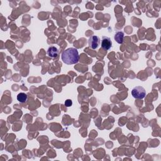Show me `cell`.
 Wrapping results in <instances>:
<instances>
[{
  "mask_svg": "<svg viewBox=\"0 0 161 161\" xmlns=\"http://www.w3.org/2000/svg\"><path fill=\"white\" fill-rule=\"evenodd\" d=\"M62 61L67 64L72 65L77 64L79 61V55L78 51L75 48H69L64 51L61 55Z\"/></svg>",
  "mask_w": 161,
  "mask_h": 161,
  "instance_id": "6da1fadb",
  "label": "cell"
},
{
  "mask_svg": "<svg viewBox=\"0 0 161 161\" xmlns=\"http://www.w3.org/2000/svg\"><path fill=\"white\" fill-rule=\"evenodd\" d=\"M132 95L135 99H143L146 95V91L142 86H136L132 89Z\"/></svg>",
  "mask_w": 161,
  "mask_h": 161,
  "instance_id": "7a4b0ae2",
  "label": "cell"
},
{
  "mask_svg": "<svg viewBox=\"0 0 161 161\" xmlns=\"http://www.w3.org/2000/svg\"><path fill=\"white\" fill-rule=\"evenodd\" d=\"M100 42H101V41H100L99 37L98 36H91L89 39V40H88L89 46L92 49H97L99 47Z\"/></svg>",
  "mask_w": 161,
  "mask_h": 161,
  "instance_id": "3957f363",
  "label": "cell"
},
{
  "mask_svg": "<svg viewBox=\"0 0 161 161\" xmlns=\"http://www.w3.org/2000/svg\"><path fill=\"white\" fill-rule=\"evenodd\" d=\"M101 45V47L105 51H108L110 49L111 47H112V42L108 37L103 36L102 37Z\"/></svg>",
  "mask_w": 161,
  "mask_h": 161,
  "instance_id": "277c9868",
  "label": "cell"
},
{
  "mask_svg": "<svg viewBox=\"0 0 161 161\" xmlns=\"http://www.w3.org/2000/svg\"><path fill=\"white\" fill-rule=\"evenodd\" d=\"M59 50L54 46H51L47 50V55L51 58H56L59 55Z\"/></svg>",
  "mask_w": 161,
  "mask_h": 161,
  "instance_id": "5b68a950",
  "label": "cell"
},
{
  "mask_svg": "<svg viewBox=\"0 0 161 161\" xmlns=\"http://www.w3.org/2000/svg\"><path fill=\"white\" fill-rule=\"evenodd\" d=\"M114 40H115L118 43L122 44L124 40V33L122 31L117 32L115 33V35L114 37Z\"/></svg>",
  "mask_w": 161,
  "mask_h": 161,
  "instance_id": "8992f818",
  "label": "cell"
},
{
  "mask_svg": "<svg viewBox=\"0 0 161 161\" xmlns=\"http://www.w3.org/2000/svg\"><path fill=\"white\" fill-rule=\"evenodd\" d=\"M27 95L24 93H20L17 95V100L20 103H25L27 100Z\"/></svg>",
  "mask_w": 161,
  "mask_h": 161,
  "instance_id": "52a82bcc",
  "label": "cell"
},
{
  "mask_svg": "<svg viewBox=\"0 0 161 161\" xmlns=\"http://www.w3.org/2000/svg\"><path fill=\"white\" fill-rule=\"evenodd\" d=\"M64 104L66 107H70L73 105V101L71 99H67L66 100Z\"/></svg>",
  "mask_w": 161,
  "mask_h": 161,
  "instance_id": "ba28073f",
  "label": "cell"
}]
</instances>
